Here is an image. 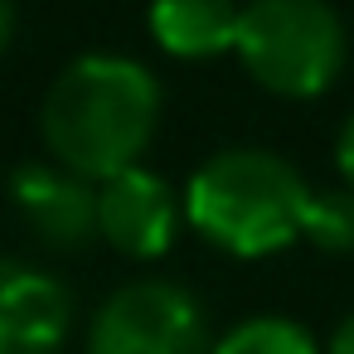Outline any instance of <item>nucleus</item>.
I'll use <instances>...</instances> for the list:
<instances>
[{
    "instance_id": "423d86ee",
    "label": "nucleus",
    "mask_w": 354,
    "mask_h": 354,
    "mask_svg": "<svg viewBox=\"0 0 354 354\" xmlns=\"http://www.w3.org/2000/svg\"><path fill=\"white\" fill-rule=\"evenodd\" d=\"M10 199L20 218L54 248H83L97 238V185L68 165L25 160L10 175Z\"/></svg>"
},
{
    "instance_id": "ddd939ff",
    "label": "nucleus",
    "mask_w": 354,
    "mask_h": 354,
    "mask_svg": "<svg viewBox=\"0 0 354 354\" xmlns=\"http://www.w3.org/2000/svg\"><path fill=\"white\" fill-rule=\"evenodd\" d=\"M10 30H15V0H0V54L10 44Z\"/></svg>"
},
{
    "instance_id": "20e7f679",
    "label": "nucleus",
    "mask_w": 354,
    "mask_h": 354,
    "mask_svg": "<svg viewBox=\"0 0 354 354\" xmlns=\"http://www.w3.org/2000/svg\"><path fill=\"white\" fill-rule=\"evenodd\" d=\"M88 354H214L199 301L175 281H131L102 301Z\"/></svg>"
},
{
    "instance_id": "f257e3e1",
    "label": "nucleus",
    "mask_w": 354,
    "mask_h": 354,
    "mask_svg": "<svg viewBox=\"0 0 354 354\" xmlns=\"http://www.w3.org/2000/svg\"><path fill=\"white\" fill-rule=\"evenodd\" d=\"M156 112L160 88L151 68L122 54H83L54 78L44 97V141L59 165L102 185L141 160Z\"/></svg>"
},
{
    "instance_id": "f03ea898",
    "label": "nucleus",
    "mask_w": 354,
    "mask_h": 354,
    "mask_svg": "<svg viewBox=\"0 0 354 354\" xmlns=\"http://www.w3.org/2000/svg\"><path fill=\"white\" fill-rule=\"evenodd\" d=\"M306 180L272 151H218L189 180V223L233 257H267L306 238Z\"/></svg>"
},
{
    "instance_id": "f8f14e48",
    "label": "nucleus",
    "mask_w": 354,
    "mask_h": 354,
    "mask_svg": "<svg viewBox=\"0 0 354 354\" xmlns=\"http://www.w3.org/2000/svg\"><path fill=\"white\" fill-rule=\"evenodd\" d=\"M330 354H354V315L335 330V339H330Z\"/></svg>"
},
{
    "instance_id": "0eeeda50",
    "label": "nucleus",
    "mask_w": 354,
    "mask_h": 354,
    "mask_svg": "<svg viewBox=\"0 0 354 354\" xmlns=\"http://www.w3.org/2000/svg\"><path fill=\"white\" fill-rule=\"evenodd\" d=\"M73 320L64 281L0 257V354H59Z\"/></svg>"
},
{
    "instance_id": "1a4fd4ad",
    "label": "nucleus",
    "mask_w": 354,
    "mask_h": 354,
    "mask_svg": "<svg viewBox=\"0 0 354 354\" xmlns=\"http://www.w3.org/2000/svg\"><path fill=\"white\" fill-rule=\"evenodd\" d=\"M214 354H320V349L310 330L286 315H248L214 344Z\"/></svg>"
},
{
    "instance_id": "9d476101",
    "label": "nucleus",
    "mask_w": 354,
    "mask_h": 354,
    "mask_svg": "<svg viewBox=\"0 0 354 354\" xmlns=\"http://www.w3.org/2000/svg\"><path fill=\"white\" fill-rule=\"evenodd\" d=\"M306 238H310L315 248H325V252H349V248H354V189L310 194Z\"/></svg>"
},
{
    "instance_id": "7ed1b4c3",
    "label": "nucleus",
    "mask_w": 354,
    "mask_h": 354,
    "mask_svg": "<svg viewBox=\"0 0 354 354\" xmlns=\"http://www.w3.org/2000/svg\"><path fill=\"white\" fill-rule=\"evenodd\" d=\"M233 54L281 97H315L344 64V25L325 0H252L238 15Z\"/></svg>"
},
{
    "instance_id": "6e6552de",
    "label": "nucleus",
    "mask_w": 354,
    "mask_h": 354,
    "mask_svg": "<svg viewBox=\"0 0 354 354\" xmlns=\"http://www.w3.org/2000/svg\"><path fill=\"white\" fill-rule=\"evenodd\" d=\"M238 15L233 0H151V35L175 59H214L238 44Z\"/></svg>"
},
{
    "instance_id": "9b49d317",
    "label": "nucleus",
    "mask_w": 354,
    "mask_h": 354,
    "mask_svg": "<svg viewBox=\"0 0 354 354\" xmlns=\"http://www.w3.org/2000/svg\"><path fill=\"white\" fill-rule=\"evenodd\" d=\"M339 170H344V180H349V189H354V117H349V127H344V136H339Z\"/></svg>"
},
{
    "instance_id": "39448f33",
    "label": "nucleus",
    "mask_w": 354,
    "mask_h": 354,
    "mask_svg": "<svg viewBox=\"0 0 354 354\" xmlns=\"http://www.w3.org/2000/svg\"><path fill=\"white\" fill-rule=\"evenodd\" d=\"M175 228H180V199L160 175L127 165L97 185V233L117 252L160 257L175 243Z\"/></svg>"
}]
</instances>
